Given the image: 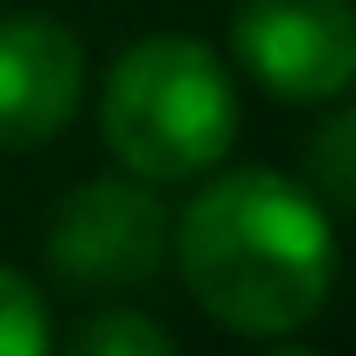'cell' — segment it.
Segmentation results:
<instances>
[{
    "instance_id": "3957f363",
    "label": "cell",
    "mask_w": 356,
    "mask_h": 356,
    "mask_svg": "<svg viewBox=\"0 0 356 356\" xmlns=\"http://www.w3.org/2000/svg\"><path fill=\"white\" fill-rule=\"evenodd\" d=\"M172 257V211L145 178H86L66 191L47 225V264L79 291H132L152 284Z\"/></svg>"
},
{
    "instance_id": "6da1fadb",
    "label": "cell",
    "mask_w": 356,
    "mask_h": 356,
    "mask_svg": "<svg viewBox=\"0 0 356 356\" xmlns=\"http://www.w3.org/2000/svg\"><path fill=\"white\" fill-rule=\"evenodd\" d=\"M172 257L198 310L238 337H297L337 284L323 198L257 165L191 191L172 225Z\"/></svg>"
},
{
    "instance_id": "5b68a950",
    "label": "cell",
    "mask_w": 356,
    "mask_h": 356,
    "mask_svg": "<svg viewBox=\"0 0 356 356\" xmlns=\"http://www.w3.org/2000/svg\"><path fill=\"white\" fill-rule=\"evenodd\" d=\"M86 47L53 13H0V152H33L73 119Z\"/></svg>"
},
{
    "instance_id": "277c9868",
    "label": "cell",
    "mask_w": 356,
    "mask_h": 356,
    "mask_svg": "<svg viewBox=\"0 0 356 356\" xmlns=\"http://www.w3.org/2000/svg\"><path fill=\"white\" fill-rule=\"evenodd\" d=\"M231 53L264 92L317 106L356 86V0H244Z\"/></svg>"
},
{
    "instance_id": "52a82bcc",
    "label": "cell",
    "mask_w": 356,
    "mask_h": 356,
    "mask_svg": "<svg viewBox=\"0 0 356 356\" xmlns=\"http://www.w3.org/2000/svg\"><path fill=\"white\" fill-rule=\"evenodd\" d=\"M66 356H178V343L165 337V323H152L145 310L106 304V310H92V317L73 330Z\"/></svg>"
},
{
    "instance_id": "9c48e42d",
    "label": "cell",
    "mask_w": 356,
    "mask_h": 356,
    "mask_svg": "<svg viewBox=\"0 0 356 356\" xmlns=\"http://www.w3.org/2000/svg\"><path fill=\"white\" fill-rule=\"evenodd\" d=\"M257 356H317L310 343H270V350H257Z\"/></svg>"
},
{
    "instance_id": "ba28073f",
    "label": "cell",
    "mask_w": 356,
    "mask_h": 356,
    "mask_svg": "<svg viewBox=\"0 0 356 356\" xmlns=\"http://www.w3.org/2000/svg\"><path fill=\"white\" fill-rule=\"evenodd\" d=\"M0 356H53V317L33 277L0 264Z\"/></svg>"
},
{
    "instance_id": "7a4b0ae2",
    "label": "cell",
    "mask_w": 356,
    "mask_h": 356,
    "mask_svg": "<svg viewBox=\"0 0 356 356\" xmlns=\"http://www.w3.org/2000/svg\"><path fill=\"white\" fill-rule=\"evenodd\" d=\"M99 132L119 172L145 185L204 178L238 139V86L225 60L191 33H145L113 60Z\"/></svg>"
},
{
    "instance_id": "8992f818",
    "label": "cell",
    "mask_w": 356,
    "mask_h": 356,
    "mask_svg": "<svg viewBox=\"0 0 356 356\" xmlns=\"http://www.w3.org/2000/svg\"><path fill=\"white\" fill-rule=\"evenodd\" d=\"M304 178H310L317 198L356 211V106H337V113L304 139Z\"/></svg>"
}]
</instances>
